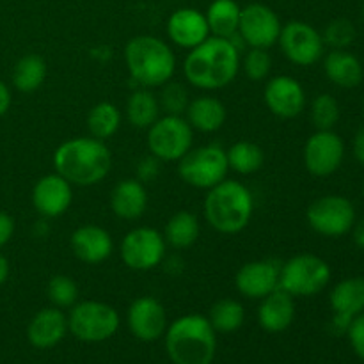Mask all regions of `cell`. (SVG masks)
<instances>
[{"label": "cell", "instance_id": "obj_1", "mask_svg": "<svg viewBox=\"0 0 364 364\" xmlns=\"http://www.w3.org/2000/svg\"><path fill=\"white\" fill-rule=\"evenodd\" d=\"M240 68L238 46L231 38L208 36L201 45L191 48L185 57L183 73L187 82L203 91H217L237 78Z\"/></svg>", "mask_w": 364, "mask_h": 364}, {"label": "cell", "instance_id": "obj_2", "mask_svg": "<svg viewBox=\"0 0 364 364\" xmlns=\"http://www.w3.org/2000/svg\"><path fill=\"white\" fill-rule=\"evenodd\" d=\"M53 167L71 185L91 187L109 176L112 153L100 139L75 137L55 149Z\"/></svg>", "mask_w": 364, "mask_h": 364}, {"label": "cell", "instance_id": "obj_3", "mask_svg": "<svg viewBox=\"0 0 364 364\" xmlns=\"http://www.w3.org/2000/svg\"><path fill=\"white\" fill-rule=\"evenodd\" d=\"M215 329L203 315H183L167 326L166 352L173 364H212L217 352Z\"/></svg>", "mask_w": 364, "mask_h": 364}, {"label": "cell", "instance_id": "obj_4", "mask_svg": "<svg viewBox=\"0 0 364 364\" xmlns=\"http://www.w3.org/2000/svg\"><path fill=\"white\" fill-rule=\"evenodd\" d=\"M255 212V199L244 183L223 180L208 188L203 213L210 226L223 235H237L249 226Z\"/></svg>", "mask_w": 364, "mask_h": 364}, {"label": "cell", "instance_id": "obj_5", "mask_svg": "<svg viewBox=\"0 0 364 364\" xmlns=\"http://www.w3.org/2000/svg\"><path fill=\"white\" fill-rule=\"evenodd\" d=\"M124 63L130 77L144 87H160L173 78L176 57L173 50L155 36H135L124 46Z\"/></svg>", "mask_w": 364, "mask_h": 364}, {"label": "cell", "instance_id": "obj_6", "mask_svg": "<svg viewBox=\"0 0 364 364\" xmlns=\"http://www.w3.org/2000/svg\"><path fill=\"white\" fill-rule=\"evenodd\" d=\"M119 313L110 304L100 301H82L71 306L68 331L84 343H102L110 340L119 329Z\"/></svg>", "mask_w": 364, "mask_h": 364}, {"label": "cell", "instance_id": "obj_7", "mask_svg": "<svg viewBox=\"0 0 364 364\" xmlns=\"http://www.w3.org/2000/svg\"><path fill=\"white\" fill-rule=\"evenodd\" d=\"M331 281V267L320 256L302 252L281 265L279 288L291 297H313Z\"/></svg>", "mask_w": 364, "mask_h": 364}, {"label": "cell", "instance_id": "obj_8", "mask_svg": "<svg viewBox=\"0 0 364 364\" xmlns=\"http://www.w3.org/2000/svg\"><path fill=\"white\" fill-rule=\"evenodd\" d=\"M230 171L228 166L226 151L215 144L201 146V148H191L187 155L178 160V174L187 185L194 188L215 187Z\"/></svg>", "mask_w": 364, "mask_h": 364}, {"label": "cell", "instance_id": "obj_9", "mask_svg": "<svg viewBox=\"0 0 364 364\" xmlns=\"http://www.w3.org/2000/svg\"><path fill=\"white\" fill-rule=\"evenodd\" d=\"M194 130L181 116L159 117L148 128V149L160 162H178L192 148Z\"/></svg>", "mask_w": 364, "mask_h": 364}, {"label": "cell", "instance_id": "obj_10", "mask_svg": "<svg viewBox=\"0 0 364 364\" xmlns=\"http://www.w3.org/2000/svg\"><path fill=\"white\" fill-rule=\"evenodd\" d=\"M306 219L309 228L322 237H343L354 228L355 208L343 196H322L308 206Z\"/></svg>", "mask_w": 364, "mask_h": 364}, {"label": "cell", "instance_id": "obj_11", "mask_svg": "<svg viewBox=\"0 0 364 364\" xmlns=\"http://www.w3.org/2000/svg\"><path fill=\"white\" fill-rule=\"evenodd\" d=\"M166 238L153 228L141 226L128 231L121 242V259L137 272H148L159 267L166 258Z\"/></svg>", "mask_w": 364, "mask_h": 364}, {"label": "cell", "instance_id": "obj_12", "mask_svg": "<svg viewBox=\"0 0 364 364\" xmlns=\"http://www.w3.org/2000/svg\"><path fill=\"white\" fill-rule=\"evenodd\" d=\"M277 43L290 63L304 68L318 63L326 46L322 34L313 25L301 20L288 21L287 25H283Z\"/></svg>", "mask_w": 364, "mask_h": 364}, {"label": "cell", "instance_id": "obj_13", "mask_svg": "<svg viewBox=\"0 0 364 364\" xmlns=\"http://www.w3.org/2000/svg\"><path fill=\"white\" fill-rule=\"evenodd\" d=\"M281 20L276 11L270 9L265 4H249L242 7L238 31L240 39L251 48H270L276 45L281 34Z\"/></svg>", "mask_w": 364, "mask_h": 364}, {"label": "cell", "instance_id": "obj_14", "mask_svg": "<svg viewBox=\"0 0 364 364\" xmlns=\"http://www.w3.org/2000/svg\"><path fill=\"white\" fill-rule=\"evenodd\" d=\"M345 156L343 139L333 130H316L304 144V166L313 176L326 178L340 169Z\"/></svg>", "mask_w": 364, "mask_h": 364}, {"label": "cell", "instance_id": "obj_15", "mask_svg": "<svg viewBox=\"0 0 364 364\" xmlns=\"http://www.w3.org/2000/svg\"><path fill=\"white\" fill-rule=\"evenodd\" d=\"M263 98L267 109L281 119H294L306 107L304 87L290 75L270 78L265 85Z\"/></svg>", "mask_w": 364, "mask_h": 364}, {"label": "cell", "instance_id": "obj_16", "mask_svg": "<svg viewBox=\"0 0 364 364\" xmlns=\"http://www.w3.org/2000/svg\"><path fill=\"white\" fill-rule=\"evenodd\" d=\"M128 329L139 341H156L167 331V313L155 297H139L128 308Z\"/></svg>", "mask_w": 364, "mask_h": 364}, {"label": "cell", "instance_id": "obj_17", "mask_svg": "<svg viewBox=\"0 0 364 364\" xmlns=\"http://www.w3.org/2000/svg\"><path fill=\"white\" fill-rule=\"evenodd\" d=\"M73 201V188L60 174L52 173L39 178L32 188V206L39 215L55 219L70 210Z\"/></svg>", "mask_w": 364, "mask_h": 364}, {"label": "cell", "instance_id": "obj_18", "mask_svg": "<svg viewBox=\"0 0 364 364\" xmlns=\"http://www.w3.org/2000/svg\"><path fill=\"white\" fill-rule=\"evenodd\" d=\"M279 272L281 265L272 259L247 262L238 269L235 276V287L244 297L262 301L276 288H279Z\"/></svg>", "mask_w": 364, "mask_h": 364}, {"label": "cell", "instance_id": "obj_19", "mask_svg": "<svg viewBox=\"0 0 364 364\" xmlns=\"http://www.w3.org/2000/svg\"><path fill=\"white\" fill-rule=\"evenodd\" d=\"M331 308H333V326L340 333H347L352 320L364 311V277H347L340 281L331 291Z\"/></svg>", "mask_w": 364, "mask_h": 364}, {"label": "cell", "instance_id": "obj_20", "mask_svg": "<svg viewBox=\"0 0 364 364\" xmlns=\"http://www.w3.org/2000/svg\"><path fill=\"white\" fill-rule=\"evenodd\" d=\"M167 36L174 45L181 48H194L201 45L210 34L206 16L198 9L192 7H181L176 9L167 20Z\"/></svg>", "mask_w": 364, "mask_h": 364}, {"label": "cell", "instance_id": "obj_21", "mask_svg": "<svg viewBox=\"0 0 364 364\" xmlns=\"http://www.w3.org/2000/svg\"><path fill=\"white\" fill-rule=\"evenodd\" d=\"M68 333V316L59 308L39 309L27 327L28 343L39 350L57 347Z\"/></svg>", "mask_w": 364, "mask_h": 364}, {"label": "cell", "instance_id": "obj_22", "mask_svg": "<svg viewBox=\"0 0 364 364\" xmlns=\"http://www.w3.org/2000/svg\"><path fill=\"white\" fill-rule=\"evenodd\" d=\"M71 251L80 262L98 265L112 255L114 242L107 230L96 224H85L77 228L71 235Z\"/></svg>", "mask_w": 364, "mask_h": 364}, {"label": "cell", "instance_id": "obj_23", "mask_svg": "<svg viewBox=\"0 0 364 364\" xmlns=\"http://www.w3.org/2000/svg\"><path fill=\"white\" fill-rule=\"evenodd\" d=\"M295 297L281 288L262 299L258 308V323L263 331L277 334L287 331L295 320Z\"/></svg>", "mask_w": 364, "mask_h": 364}, {"label": "cell", "instance_id": "obj_24", "mask_svg": "<svg viewBox=\"0 0 364 364\" xmlns=\"http://www.w3.org/2000/svg\"><path fill=\"white\" fill-rule=\"evenodd\" d=\"M148 208V192L137 178L121 180L110 194V210L123 220H137Z\"/></svg>", "mask_w": 364, "mask_h": 364}, {"label": "cell", "instance_id": "obj_25", "mask_svg": "<svg viewBox=\"0 0 364 364\" xmlns=\"http://www.w3.org/2000/svg\"><path fill=\"white\" fill-rule=\"evenodd\" d=\"M185 114H187V121L192 130L203 132V134H213L220 130L228 117L226 105L213 96H199L192 100Z\"/></svg>", "mask_w": 364, "mask_h": 364}, {"label": "cell", "instance_id": "obj_26", "mask_svg": "<svg viewBox=\"0 0 364 364\" xmlns=\"http://www.w3.org/2000/svg\"><path fill=\"white\" fill-rule=\"evenodd\" d=\"M323 71L334 85L343 89L358 87L364 77L361 60L347 50H333L327 53L323 60Z\"/></svg>", "mask_w": 364, "mask_h": 364}, {"label": "cell", "instance_id": "obj_27", "mask_svg": "<svg viewBox=\"0 0 364 364\" xmlns=\"http://www.w3.org/2000/svg\"><path fill=\"white\" fill-rule=\"evenodd\" d=\"M240 11L237 0H213L206 9L210 34L217 38H233L238 31Z\"/></svg>", "mask_w": 364, "mask_h": 364}, {"label": "cell", "instance_id": "obj_28", "mask_svg": "<svg viewBox=\"0 0 364 364\" xmlns=\"http://www.w3.org/2000/svg\"><path fill=\"white\" fill-rule=\"evenodd\" d=\"M199 231H201V226H199L198 217L187 210H180L167 220L164 238L174 249H187L196 244V240L199 238Z\"/></svg>", "mask_w": 364, "mask_h": 364}, {"label": "cell", "instance_id": "obj_29", "mask_svg": "<svg viewBox=\"0 0 364 364\" xmlns=\"http://www.w3.org/2000/svg\"><path fill=\"white\" fill-rule=\"evenodd\" d=\"M46 78V63L36 53L20 57L13 68V85L20 92H34Z\"/></svg>", "mask_w": 364, "mask_h": 364}, {"label": "cell", "instance_id": "obj_30", "mask_svg": "<svg viewBox=\"0 0 364 364\" xmlns=\"http://www.w3.org/2000/svg\"><path fill=\"white\" fill-rule=\"evenodd\" d=\"M127 117L132 127L149 128L160 117L159 98L148 89H137L127 102Z\"/></svg>", "mask_w": 364, "mask_h": 364}, {"label": "cell", "instance_id": "obj_31", "mask_svg": "<svg viewBox=\"0 0 364 364\" xmlns=\"http://www.w3.org/2000/svg\"><path fill=\"white\" fill-rule=\"evenodd\" d=\"M121 127V110L110 102H100L89 110L87 128L91 137L107 141Z\"/></svg>", "mask_w": 364, "mask_h": 364}, {"label": "cell", "instance_id": "obj_32", "mask_svg": "<svg viewBox=\"0 0 364 364\" xmlns=\"http://www.w3.org/2000/svg\"><path fill=\"white\" fill-rule=\"evenodd\" d=\"M228 166L238 174L258 173L265 164V153L251 141H238L226 151Z\"/></svg>", "mask_w": 364, "mask_h": 364}, {"label": "cell", "instance_id": "obj_33", "mask_svg": "<svg viewBox=\"0 0 364 364\" xmlns=\"http://www.w3.org/2000/svg\"><path fill=\"white\" fill-rule=\"evenodd\" d=\"M208 320L215 333L231 334L244 326L245 309L235 299H220L210 309Z\"/></svg>", "mask_w": 364, "mask_h": 364}, {"label": "cell", "instance_id": "obj_34", "mask_svg": "<svg viewBox=\"0 0 364 364\" xmlns=\"http://www.w3.org/2000/svg\"><path fill=\"white\" fill-rule=\"evenodd\" d=\"M311 121L316 130H333L340 121V103L331 95H318L311 103Z\"/></svg>", "mask_w": 364, "mask_h": 364}, {"label": "cell", "instance_id": "obj_35", "mask_svg": "<svg viewBox=\"0 0 364 364\" xmlns=\"http://www.w3.org/2000/svg\"><path fill=\"white\" fill-rule=\"evenodd\" d=\"M160 87H162V91L156 96L159 98L160 110H164L169 116H181L187 110L188 103H191L187 87L183 84H180V82L173 80L166 82Z\"/></svg>", "mask_w": 364, "mask_h": 364}, {"label": "cell", "instance_id": "obj_36", "mask_svg": "<svg viewBox=\"0 0 364 364\" xmlns=\"http://www.w3.org/2000/svg\"><path fill=\"white\" fill-rule=\"evenodd\" d=\"M46 295H48V301L55 308H71V306L77 304L78 287L70 276H63L60 274V276H53L48 281Z\"/></svg>", "mask_w": 364, "mask_h": 364}, {"label": "cell", "instance_id": "obj_37", "mask_svg": "<svg viewBox=\"0 0 364 364\" xmlns=\"http://www.w3.org/2000/svg\"><path fill=\"white\" fill-rule=\"evenodd\" d=\"M322 39L326 45L333 46V50H345L355 39V27L347 18H336L331 21L323 31Z\"/></svg>", "mask_w": 364, "mask_h": 364}, {"label": "cell", "instance_id": "obj_38", "mask_svg": "<svg viewBox=\"0 0 364 364\" xmlns=\"http://www.w3.org/2000/svg\"><path fill=\"white\" fill-rule=\"evenodd\" d=\"M272 70V59L263 48H251L245 53L244 59V71L245 77L252 82L265 80Z\"/></svg>", "mask_w": 364, "mask_h": 364}, {"label": "cell", "instance_id": "obj_39", "mask_svg": "<svg viewBox=\"0 0 364 364\" xmlns=\"http://www.w3.org/2000/svg\"><path fill=\"white\" fill-rule=\"evenodd\" d=\"M347 334L354 352L364 361V311L359 313V315L352 320L350 326H348L347 329Z\"/></svg>", "mask_w": 364, "mask_h": 364}, {"label": "cell", "instance_id": "obj_40", "mask_svg": "<svg viewBox=\"0 0 364 364\" xmlns=\"http://www.w3.org/2000/svg\"><path fill=\"white\" fill-rule=\"evenodd\" d=\"M160 173V160L156 156H146L137 164V180L139 181H153Z\"/></svg>", "mask_w": 364, "mask_h": 364}, {"label": "cell", "instance_id": "obj_41", "mask_svg": "<svg viewBox=\"0 0 364 364\" xmlns=\"http://www.w3.org/2000/svg\"><path fill=\"white\" fill-rule=\"evenodd\" d=\"M14 235V219L7 212H0V249L9 244Z\"/></svg>", "mask_w": 364, "mask_h": 364}, {"label": "cell", "instance_id": "obj_42", "mask_svg": "<svg viewBox=\"0 0 364 364\" xmlns=\"http://www.w3.org/2000/svg\"><path fill=\"white\" fill-rule=\"evenodd\" d=\"M352 149H354L355 160L364 166V127L361 130H358V134L354 135V144H352Z\"/></svg>", "mask_w": 364, "mask_h": 364}, {"label": "cell", "instance_id": "obj_43", "mask_svg": "<svg viewBox=\"0 0 364 364\" xmlns=\"http://www.w3.org/2000/svg\"><path fill=\"white\" fill-rule=\"evenodd\" d=\"M11 102H13V98H11L9 87L6 85V82L0 80V117L6 116L11 107Z\"/></svg>", "mask_w": 364, "mask_h": 364}, {"label": "cell", "instance_id": "obj_44", "mask_svg": "<svg viewBox=\"0 0 364 364\" xmlns=\"http://www.w3.org/2000/svg\"><path fill=\"white\" fill-rule=\"evenodd\" d=\"M354 244L358 245L359 249H364V219L359 220L358 224H354Z\"/></svg>", "mask_w": 364, "mask_h": 364}, {"label": "cell", "instance_id": "obj_45", "mask_svg": "<svg viewBox=\"0 0 364 364\" xmlns=\"http://www.w3.org/2000/svg\"><path fill=\"white\" fill-rule=\"evenodd\" d=\"M9 277V259L4 255H0V287L7 281Z\"/></svg>", "mask_w": 364, "mask_h": 364}, {"label": "cell", "instance_id": "obj_46", "mask_svg": "<svg viewBox=\"0 0 364 364\" xmlns=\"http://www.w3.org/2000/svg\"><path fill=\"white\" fill-rule=\"evenodd\" d=\"M363 18H364V4H363Z\"/></svg>", "mask_w": 364, "mask_h": 364}, {"label": "cell", "instance_id": "obj_47", "mask_svg": "<svg viewBox=\"0 0 364 364\" xmlns=\"http://www.w3.org/2000/svg\"><path fill=\"white\" fill-rule=\"evenodd\" d=\"M363 194H364V183H363Z\"/></svg>", "mask_w": 364, "mask_h": 364}, {"label": "cell", "instance_id": "obj_48", "mask_svg": "<svg viewBox=\"0 0 364 364\" xmlns=\"http://www.w3.org/2000/svg\"><path fill=\"white\" fill-rule=\"evenodd\" d=\"M363 109H364V102H363Z\"/></svg>", "mask_w": 364, "mask_h": 364}]
</instances>
